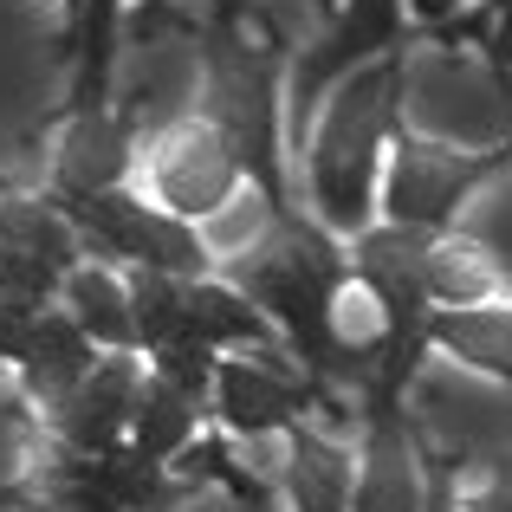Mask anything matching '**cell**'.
Instances as JSON below:
<instances>
[{
  "label": "cell",
  "instance_id": "cell-1",
  "mask_svg": "<svg viewBox=\"0 0 512 512\" xmlns=\"http://www.w3.org/2000/svg\"><path fill=\"white\" fill-rule=\"evenodd\" d=\"M350 260L338 253L331 227H312L299 214H273L266 234L253 240L247 253L234 260V286L286 331V344L299 350L305 376L318 389L325 383H363L370 389L376 357H383V338L350 344L338 331V299H344Z\"/></svg>",
  "mask_w": 512,
  "mask_h": 512
},
{
  "label": "cell",
  "instance_id": "cell-2",
  "mask_svg": "<svg viewBox=\"0 0 512 512\" xmlns=\"http://www.w3.org/2000/svg\"><path fill=\"white\" fill-rule=\"evenodd\" d=\"M396 91H402L396 59H370L331 85V104L318 117V137H312V201H318L331 234L357 240L370 227L376 156H383V137L396 130Z\"/></svg>",
  "mask_w": 512,
  "mask_h": 512
},
{
  "label": "cell",
  "instance_id": "cell-3",
  "mask_svg": "<svg viewBox=\"0 0 512 512\" xmlns=\"http://www.w3.org/2000/svg\"><path fill=\"white\" fill-rule=\"evenodd\" d=\"M201 117L227 137L240 175H253L266 214H286V163H279V46L247 39V26H201Z\"/></svg>",
  "mask_w": 512,
  "mask_h": 512
},
{
  "label": "cell",
  "instance_id": "cell-4",
  "mask_svg": "<svg viewBox=\"0 0 512 512\" xmlns=\"http://www.w3.org/2000/svg\"><path fill=\"white\" fill-rule=\"evenodd\" d=\"M65 221L78 227L85 253H104V260H130V266H156V273H175V279H208V247L201 234L169 208H150V201L124 195V188H104V195H85V201H65Z\"/></svg>",
  "mask_w": 512,
  "mask_h": 512
},
{
  "label": "cell",
  "instance_id": "cell-5",
  "mask_svg": "<svg viewBox=\"0 0 512 512\" xmlns=\"http://www.w3.org/2000/svg\"><path fill=\"white\" fill-rule=\"evenodd\" d=\"M512 163V150H493V156H461V150H441V143H422V137H402L396 143V163H389V182H383V208L389 221L402 227H441L467 208L487 175H500Z\"/></svg>",
  "mask_w": 512,
  "mask_h": 512
},
{
  "label": "cell",
  "instance_id": "cell-6",
  "mask_svg": "<svg viewBox=\"0 0 512 512\" xmlns=\"http://www.w3.org/2000/svg\"><path fill=\"white\" fill-rule=\"evenodd\" d=\"M78 260H85V240L65 221L59 201L0 195V292L46 305Z\"/></svg>",
  "mask_w": 512,
  "mask_h": 512
},
{
  "label": "cell",
  "instance_id": "cell-7",
  "mask_svg": "<svg viewBox=\"0 0 512 512\" xmlns=\"http://www.w3.org/2000/svg\"><path fill=\"white\" fill-rule=\"evenodd\" d=\"M396 39H402V0H338V26L305 52L299 78H292V117H299V130L312 124L318 98H325L338 78H350L370 59H383Z\"/></svg>",
  "mask_w": 512,
  "mask_h": 512
},
{
  "label": "cell",
  "instance_id": "cell-8",
  "mask_svg": "<svg viewBox=\"0 0 512 512\" xmlns=\"http://www.w3.org/2000/svg\"><path fill=\"white\" fill-rule=\"evenodd\" d=\"M428 467H422V435L402 415V402H376L363 415V467L350 487V512H422Z\"/></svg>",
  "mask_w": 512,
  "mask_h": 512
},
{
  "label": "cell",
  "instance_id": "cell-9",
  "mask_svg": "<svg viewBox=\"0 0 512 512\" xmlns=\"http://www.w3.org/2000/svg\"><path fill=\"white\" fill-rule=\"evenodd\" d=\"M240 188V163L227 150V137L201 117V124H182L156 143V195H163L169 214L182 221H201V214L227 208V195Z\"/></svg>",
  "mask_w": 512,
  "mask_h": 512
},
{
  "label": "cell",
  "instance_id": "cell-10",
  "mask_svg": "<svg viewBox=\"0 0 512 512\" xmlns=\"http://www.w3.org/2000/svg\"><path fill=\"white\" fill-rule=\"evenodd\" d=\"M137 396H143V363L130 350H111L85 370V383L52 409V428L72 454H104L130 435L137 422Z\"/></svg>",
  "mask_w": 512,
  "mask_h": 512
},
{
  "label": "cell",
  "instance_id": "cell-11",
  "mask_svg": "<svg viewBox=\"0 0 512 512\" xmlns=\"http://www.w3.org/2000/svg\"><path fill=\"white\" fill-rule=\"evenodd\" d=\"M318 383L312 376H286L273 363H240L221 357L214 363V409H221L227 435H286L305 409H312Z\"/></svg>",
  "mask_w": 512,
  "mask_h": 512
},
{
  "label": "cell",
  "instance_id": "cell-12",
  "mask_svg": "<svg viewBox=\"0 0 512 512\" xmlns=\"http://www.w3.org/2000/svg\"><path fill=\"white\" fill-rule=\"evenodd\" d=\"M130 175V117L117 111H72V130L59 143V188L52 195L85 201L104 188H124Z\"/></svg>",
  "mask_w": 512,
  "mask_h": 512
},
{
  "label": "cell",
  "instance_id": "cell-13",
  "mask_svg": "<svg viewBox=\"0 0 512 512\" xmlns=\"http://www.w3.org/2000/svg\"><path fill=\"white\" fill-rule=\"evenodd\" d=\"M91 363H98V344H91V331L78 325L72 312H39V331H33V344H26V357H20V383H26L33 402L59 409V402L85 383Z\"/></svg>",
  "mask_w": 512,
  "mask_h": 512
},
{
  "label": "cell",
  "instance_id": "cell-14",
  "mask_svg": "<svg viewBox=\"0 0 512 512\" xmlns=\"http://www.w3.org/2000/svg\"><path fill=\"white\" fill-rule=\"evenodd\" d=\"M286 500L292 512H350V487H357V467L338 441H325L318 428L292 422L286 428Z\"/></svg>",
  "mask_w": 512,
  "mask_h": 512
},
{
  "label": "cell",
  "instance_id": "cell-15",
  "mask_svg": "<svg viewBox=\"0 0 512 512\" xmlns=\"http://www.w3.org/2000/svg\"><path fill=\"white\" fill-rule=\"evenodd\" d=\"M428 344L461 357L467 370L512 383V312L506 305H435L428 312Z\"/></svg>",
  "mask_w": 512,
  "mask_h": 512
},
{
  "label": "cell",
  "instance_id": "cell-16",
  "mask_svg": "<svg viewBox=\"0 0 512 512\" xmlns=\"http://www.w3.org/2000/svg\"><path fill=\"white\" fill-rule=\"evenodd\" d=\"M65 312L91 331L98 350H137V318H130V286L111 273V266H72L65 273Z\"/></svg>",
  "mask_w": 512,
  "mask_h": 512
},
{
  "label": "cell",
  "instance_id": "cell-17",
  "mask_svg": "<svg viewBox=\"0 0 512 512\" xmlns=\"http://www.w3.org/2000/svg\"><path fill=\"white\" fill-rule=\"evenodd\" d=\"M188 338L221 350V344H266L273 318L234 286V279H188Z\"/></svg>",
  "mask_w": 512,
  "mask_h": 512
},
{
  "label": "cell",
  "instance_id": "cell-18",
  "mask_svg": "<svg viewBox=\"0 0 512 512\" xmlns=\"http://www.w3.org/2000/svg\"><path fill=\"white\" fill-rule=\"evenodd\" d=\"M117 13L124 0H78L72 13V39L78 52V85H72V111H104L111 104V65H117Z\"/></svg>",
  "mask_w": 512,
  "mask_h": 512
},
{
  "label": "cell",
  "instance_id": "cell-19",
  "mask_svg": "<svg viewBox=\"0 0 512 512\" xmlns=\"http://www.w3.org/2000/svg\"><path fill=\"white\" fill-rule=\"evenodd\" d=\"M91 480H98V493L111 506H124V512H163L175 500V467L169 461H156V454H143L137 441H117V448H104V454H91Z\"/></svg>",
  "mask_w": 512,
  "mask_h": 512
},
{
  "label": "cell",
  "instance_id": "cell-20",
  "mask_svg": "<svg viewBox=\"0 0 512 512\" xmlns=\"http://www.w3.org/2000/svg\"><path fill=\"white\" fill-rule=\"evenodd\" d=\"M130 318H137V344L150 350H169V344H195L188 338V279L175 273H156V266H130Z\"/></svg>",
  "mask_w": 512,
  "mask_h": 512
},
{
  "label": "cell",
  "instance_id": "cell-21",
  "mask_svg": "<svg viewBox=\"0 0 512 512\" xmlns=\"http://www.w3.org/2000/svg\"><path fill=\"white\" fill-rule=\"evenodd\" d=\"M195 422H201V396L163 383V376H143V396H137V422H130V441L156 461H175V454L195 441Z\"/></svg>",
  "mask_w": 512,
  "mask_h": 512
},
{
  "label": "cell",
  "instance_id": "cell-22",
  "mask_svg": "<svg viewBox=\"0 0 512 512\" xmlns=\"http://www.w3.org/2000/svg\"><path fill=\"white\" fill-rule=\"evenodd\" d=\"M461 240H467V247H480V253H487V260L512 279V163H506L500 175H487V182L467 195Z\"/></svg>",
  "mask_w": 512,
  "mask_h": 512
},
{
  "label": "cell",
  "instance_id": "cell-23",
  "mask_svg": "<svg viewBox=\"0 0 512 512\" xmlns=\"http://www.w3.org/2000/svg\"><path fill=\"white\" fill-rule=\"evenodd\" d=\"M493 273L480 266V247L467 240H435L428 253V299L435 305H487Z\"/></svg>",
  "mask_w": 512,
  "mask_h": 512
},
{
  "label": "cell",
  "instance_id": "cell-24",
  "mask_svg": "<svg viewBox=\"0 0 512 512\" xmlns=\"http://www.w3.org/2000/svg\"><path fill=\"white\" fill-rule=\"evenodd\" d=\"M214 363H221V350H208V344H169V350H156L150 376L188 389V396H208L214 389Z\"/></svg>",
  "mask_w": 512,
  "mask_h": 512
},
{
  "label": "cell",
  "instance_id": "cell-25",
  "mask_svg": "<svg viewBox=\"0 0 512 512\" xmlns=\"http://www.w3.org/2000/svg\"><path fill=\"white\" fill-rule=\"evenodd\" d=\"M33 331H39V305L20 299V292H0V363H20Z\"/></svg>",
  "mask_w": 512,
  "mask_h": 512
},
{
  "label": "cell",
  "instance_id": "cell-26",
  "mask_svg": "<svg viewBox=\"0 0 512 512\" xmlns=\"http://www.w3.org/2000/svg\"><path fill=\"white\" fill-rule=\"evenodd\" d=\"M487 59H493V72H500V91L512 98V0H493L487 7Z\"/></svg>",
  "mask_w": 512,
  "mask_h": 512
},
{
  "label": "cell",
  "instance_id": "cell-27",
  "mask_svg": "<svg viewBox=\"0 0 512 512\" xmlns=\"http://www.w3.org/2000/svg\"><path fill=\"white\" fill-rule=\"evenodd\" d=\"M422 467H428V493H422V512H454V467L441 461L435 448L422 441Z\"/></svg>",
  "mask_w": 512,
  "mask_h": 512
},
{
  "label": "cell",
  "instance_id": "cell-28",
  "mask_svg": "<svg viewBox=\"0 0 512 512\" xmlns=\"http://www.w3.org/2000/svg\"><path fill=\"white\" fill-rule=\"evenodd\" d=\"M467 512H512V461H500V474L474 493V506H467Z\"/></svg>",
  "mask_w": 512,
  "mask_h": 512
},
{
  "label": "cell",
  "instance_id": "cell-29",
  "mask_svg": "<svg viewBox=\"0 0 512 512\" xmlns=\"http://www.w3.org/2000/svg\"><path fill=\"white\" fill-rule=\"evenodd\" d=\"M454 7H461V0H409V13H415V20H428V26H448Z\"/></svg>",
  "mask_w": 512,
  "mask_h": 512
},
{
  "label": "cell",
  "instance_id": "cell-30",
  "mask_svg": "<svg viewBox=\"0 0 512 512\" xmlns=\"http://www.w3.org/2000/svg\"><path fill=\"white\" fill-rule=\"evenodd\" d=\"M143 7H169V0H143Z\"/></svg>",
  "mask_w": 512,
  "mask_h": 512
},
{
  "label": "cell",
  "instance_id": "cell-31",
  "mask_svg": "<svg viewBox=\"0 0 512 512\" xmlns=\"http://www.w3.org/2000/svg\"><path fill=\"white\" fill-rule=\"evenodd\" d=\"M72 13H78V0H72Z\"/></svg>",
  "mask_w": 512,
  "mask_h": 512
}]
</instances>
